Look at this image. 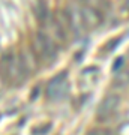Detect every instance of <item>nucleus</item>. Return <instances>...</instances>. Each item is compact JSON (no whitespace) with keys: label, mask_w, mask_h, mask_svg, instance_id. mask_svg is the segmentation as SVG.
I'll return each mask as SVG.
<instances>
[{"label":"nucleus","mask_w":129,"mask_h":135,"mask_svg":"<svg viewBox=\"0 0 129 135\" xmlns=\"http://www.w3.org/2000/svg\"><path fill=\"white\" fill-rule=\"evenodd\" d=\"M33 14L36 17V20H39V21H45L48 18V8L44 0H38L33 5Z\"/></svg>","instance_id":"obj_6"},{"label":"nucleus","mask_w":129,"mask_h":135,"mask_svg":"<svg viewBox=\"0 0 129 135\" xmlns=\"http://www.w3.org/2000/svg\"><path fill=\"white\" fill-rule=\"evenodd\" d=\"M84 5H89L90 8L99 11L101 14H105L110 9V2L108 0H83Z\"/></svg>","instance_id":"obj_7"},{"label":"nucleus","mask_w":129,"mask_h":135,"mask_svg":"<svg viewBox=\"0 0 129 135\" xmlns=\"http://www.w3.org/2000/svg\"><path fill=\"white\" fill-rule=\"evenodd\" d=\"M117 107H119V96L117 95H108L98 107V113H96L98 120L105 122L108 119H111L114 116Z\"/></svg>","instance_id":"obj_5"},{"label":"nucleus","mask_w":129,"mask_h":135,"mask_svg":"<svg viewBox=\"0 0 129 135\" xmlns=\"http://www.w3.org/2000/svg\"><path fill=\"white\" fill-rule=\"evenodd\" d=\"M122 63H123V57H119V59H117V62H114V66H113V69H114V71H117V69L122 66Z\"/></svg>","instance_id":"obj_10"},{"label":"nucleus","mask_w":129,"mask_h":135,"mask_svg":"<svg viewBox=\"0 0 129 135\" xmlns=\"http://www.w3.org/2000/svg\"><path fill=\"white\" fill-rule=\"evenodd\" d=\"M30 69L24 56L8 54L0 60V77L8 86H20L27 80Z\"/></svg>","instance_id":"obj_1"},{"label":"nucleus","mask_w":129,"mask_h":135,"mask_svg":"<svg viewBox=\"0 0 129 135\" xmlns=\"http://www.w3.org/2000/svg\"><path fill=\"white\" fill-rule=\"evenodd\" d=\"M33 50H35V54H36L41 60H44V62H48V60L54 59L56 54H57L56 41L50 38L45 32H38V33L35 35Z\"/></svg>","instance_id":"obj_2"},{"label":"nucleus","mask_w":129,"mask_h":135,"mask_svg":"<svg viewBox=\"0 0 129 135\" xmlns=\"http://www.w3.org/2000/svg\"><path fill=\"white\" fill-rule=\"evenodd\" d=\"M87 135H114L110 129H105V128H95L92 129Z\"/></svg>","instance_id":"obj_8"},{"label":"nucleus","mask_w":129,"mask_h":135,"mask_svg":"<svg viewBox=\"0 0 129 135\" xmlns=\"http://www.w3.org/2000/svg\"><path fill=\"white\" fill-rule=\"evenodd\" d=\"M78 9H80V17H81L83 26L87 27V29H96L104 20V14H101L99 11L90 8L89 5L83 3Z\"/></svg>","instance_id":"obj_4"},{"label":"nucleus","mask_w":129,"mask_h":135,"mask_svg":"<svg viewBox=\"0 0 129 135\" xmlns=\"http://www.w3.org/2000/svg\"><path fill=\"white\" fill-rule=\"evenodd\" d=\"M117 83H119V84H128L129 83V69L126 72L120 74L119 77H117Z\"/></svg>","instance_id":"obj_9"},{"label":"nucleus","mask_w":129,"mask_h":135,"mask_svg":"<svg viewBox=\"0 0 129 135\" xmlns=\"http://www.w3.org/2000/svg\"><path fill=\"white\" fill-rule=\"evenodd\" d=\"M68 89H69V84H68L66 74H60L57 77H54L47 84L45 95H47V98L50 101H59V99L66 96Z\"/></svg>","instance_id":"obj_3"}]
</instances>
